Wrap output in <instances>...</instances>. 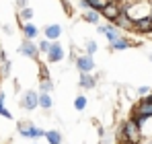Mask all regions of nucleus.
<instances>
[{
  "instance_id": "obj_34",
  "label": "nucleus",
  "mask_w": 152,
  "mask_h": 144,
  "mask_svg": "<svg viewBox=\"0 0 152 144\" xmlns=\"http://www.w3.org/2000/svg\"><path fill=\"white\" fill-rule=\"evenodd\" d=\"M146 144H152V140H146Z\"/></svg>"
},
{
  "instance_id": "obj_14",
  "label": "nucleus",
  "mask_w": 152,
  "mask_h": 144,
  "mask_svg": "<svg viewBox=\"0 0 152 144\" xmlns=\"http://www.w3.org/2000/svg\"><path fill=\"white\" fill-rule=\"evenodd\" d=\"M132 46H136V41L124 35V37H119L117 41H113V43H109V49H111V51H124V49L132 48Z\"/></svg>"
},
{
  "instance_id": "obj_30",
  "label": "nucleus",
  "mask_w": 152,
  "mask_h": 144,
  "mask_svg": "<svg viewBox=\"0 0 152 144\" xmlns=\"http://www.w3.org/2000/svg\"><path fill=\"white\" fill-rule=\"evenodd\" d=\"M39 76H41V78H50V72H48V68H45L43 64L39 66Z\"/></svg>"
},
{
  "instance_id": "obj_17",
  "label": "nucleus",
  "mask_w": 152,
  "mask_h": 144,
  "mask_svg": "<svg viewBox=\"0 0 152 144\" xmlns=\"http://www.w3.org/2000/svg\"><path fill=\"white\" fill-rule=\"evenodd\" d=\"M21 29H23L25 39H35V37H39V29H37V25H33V23H23V25H21Z\"/></svg>"
},
{
  "instance_id": "obj_10",
  "label": "nucleus",
  "mask_w": 152,
  "mask_h": 144,
  "mask_svg": "<svg viewBox=\"0 0 152 144\" xmlns=\"http://www.w3.org/2000/svg\"><path fill=\"white\" fill-rule=\"evenodd\" d=\"M97 76L95 74H91V72H80V76H78V87L80 89H84V91H91V89H95L97 87Z\"/></svg>"
},
{
  "instance_id": "obj_26",
  "label": "nucleus",
  "mask_w": 152,
  "mask_h": 144,
  "mask_svg": "<svg viewBox=\"0 0 152 144\" xmlns=\"http://www.w3.org/2000/svg\"><path fill=\"white\" fill-rule=\"evenodd\" d=\"M10 66H12V64H10L8 60L0 62V76H2V78H6V76L10 74Z\"/></svg>"
},
{
  "instance_id": "obj_5",
  "label": "nucleus",
  "mask_w": 152,
  "mask_h": 144,
  "mask_svg": "<svg viewBox=\"0 0 152 144\" xmlns=\"http://www.w3.org/2000/svg\"><path fill=\"white\" fill-rule=\"evenodd\" d=\"M19 54L25 56V58H31V60H39V46L33 41V39H23V43L19 46Z\"/></svg>"
},
{
  "instance_id": "obj_33",
  "label": "nucleus",
  "mask_w": 152,
  "mask_h": 144,
  "mask_svg": "<svg viewBox=\"0 0 152 144\" xmlns=\"http://www.w3.org/2000/svg\"><path fill=\"white\" fill-rule=\"evenodd\" d=\"M4 60H8V58H6V54H4V49H0V62H4Z\"/></svg>"
},
{
  "instance_id": "obj_20",
  "label": "nucleus",
  "mask_w": 152,
  "mask_h": 144,
  "mask_svg": "<svg viewBox=\"0 0 152 144\" xmlns=\"http://www.w3.org/2000/svg\"><path fill=\"white\" fill-rule=\"evenodd\" d=\"M39 107L50 111L53 107V99H51V93H39Z\"/></svg>"
},
{
  "instance_id": "obj_15",
  "label": "nucleus",
  "mask_w": 152,
  "mask_h": 144,
  "mask_svg": "<svg viewBox=\"0 0 152 144\" xmlns=\"http://www.w3.org/2000/svg\"><path fill=\"white\" fill-rule=\"evenodd\" d=\"M105 4H107V0H80V2H78V6H80L82 10L93 8V10H99V12L105 8Z\"/></svg>"
},
{
  "instance_id": "obj_39",
  "label": "nucleus",
  "mask_w": 152,
  "mask_h": 144,
  "mask_svg": "<svg viewBox=\"0 0 152 144\" xmlns=\"http://www.w3.org/2000/svg\"><path fill=\"white\" fill-rule=\"evenodd\" d=\"M33 144H37V142H33Z\"/></svg>"
},
{
  "instance_id": "obj_9",
  "label": "nucleus",
  "mask_w": 152,
  "mask_h": 144,
  "mask_svg": "<svg viewBox=\"0 0 152 144\" xmlns=\"http://www.w3.org/2000/svg\"><path fill=\"white\" fill-rule=\"evenodd\" d=\"M113 23L117 25V29H121L124 33H132V31H136V23L129 19V15H127V12H121Z\"/></svg>"
},
{
  "instance_id": "obj_19",
  "label": "nucleus",
  "mask_w": 152,
  "mask_h": 144,
  "mask_svg": "<svg viewBox=\"0 0 152 144\" xmlns=\"http://www.w3.org/2000/svg\"><path fill=\"white\" fill-rule=\"evenodd\" d=\"M140 130H142V136L144 140H152V118H146L142 123H138Z\"/></svg>"
},
{
  "instance_id": "obj_32",
  "label": "nucleus",
  "mask_w": 152,
  "mask_h": 144,
  "mask_svg": "<svg viewBox=\"0 0 152 144\" xmlns=\"http://www.w3.org/2000/svg\"><path fill=\"white\" fill-rule=\"evenodd\" d=\"M2 31H4V33H12V27H10V25H4Z\"/></svg>"
},
{
  "instance_id": "obj_12",
  "label": "nucleus",
  "mask_w": 152,
  "mask_h": 144,
  "mask_svg": "<svg viewBox=\"0 0 152 144\" xmlns=\"http://www.w3.org/2000/svg\"><path fill=\"white\" fill-rule=\"evenodd\" d=\"M62 25H58V23H51V25H48L45 29H43V37L45 39H50V41H58L60 39V35H62Z\"/></svg>"
},
{
  "instance_id": "obj_37",
  "label": "nucleus",
  "mask_w": 152,
  "mask_h": 144,
  "mask_svg": "<svg viewBox=\"0 0 152 144\" xmlns=\"http://www.w3.org/2000/svg\"><path fill=\"white\" fill-rule=\"evenodd\" d=\"M126 2H132V0H126Z\"/></svg>"
},
{
  "instance_id": "obj_23",
  "label": "nucleus",
  "mask_w": 152,
  "mask_h": 144,
  "mask_svg": "<svg viewBox=\"0 0 152 144\" xmlns=\"http://www.w3.org/2000/svg\"><path fill=\"white\" fill-rule=\"evenodd\" d=\"M86 105H88V99H86L84 95H78L74 99V109H76V111H84Z\"/></svg>"
},
{
  "instance_id": "obj_4",
  "label": "nucleus",
  "mask_w": 152,
  "mask_h": 144,
  "mask_svg": "<svg viewBox=\"0 0 152 144\" xmlns=\"http://www.w3.org/2000/svg\"><path fill=\"white\" fill-rule=\"evenodd\" d=\"M97 31L107 37V41L109 43H113V41H117L119 37H124L121 35V29H117V25L115 23H107V25H97Z\"/></svg>"
},
{
  "instance_id": "obj_3",
  "label": "nucleus",
  "mask_w": 152,
  "mask_h": 144,
  "mask_svg": "<svg viewBox=\"0 0 152 144\" xmlns=\"http://www.w3.org/2000/svg\"><path fill=\"white\" fill-rule=\"evenodd\" d=\"M101 15H103V19H107L109 23H113L121 15V0H107V4L101 10Z\"/></svg>"
},
{
  "instance_id": "obj_31",
  "label": "nucleus",
  "mask_w": 152,
  "mask_h": 144,
  "mask_svg": "<svg viewBox=\"0 0 152 144\" xmlns=\"http://www.w3.org/2000/svg\"><path fill=\"white\" fill-rule=\"evenodd\" d=\"M27 6H29V0H17V8H19V10H23Z\"/></svg>"
},
{
  "instance_id": "obj_25",
  "label": "nucleus",
  "mask_w": 152,
  "mask_h": 144,
  "mask_svg": "<svg viewBox=\"0 0 152 144\" xmlns=\"http://www.w3.org/2000/svg\"><path fill=\"white\" fill-rule=\"evenodd\" d=\"M0 115L6 118V120H12V113L4 107V93H2V91H0Z\"/></svg>"
},
{
  "instance_id": "obj_36",
  "label": "nucleus",
  "mask_w": 152,
  "mask_h": 144,
  "mask_svg": "<svg viewBox=\"0 0 152 144\" xmlns=\"http://www.w3.org/2000/svg\"><path fill=\"white\" fill-rule=\"evenodd\" d=\"M148 2H150V6H152V0H148Z\"/></svg>"
},
{
  "instance_id": "obj_29",
  "label": "nucleus",
  "mask_w": 152,
  "mask_h": 144,
  "mask_svg": "<svg viewBox=\"0 0 152 144\" xmlns=\"http://www.w3.org/2000/svg\"><path fill=\"white\" fill-rule=\"evenodd\" d=\"M60 2H62V8H64V12L70 17V15H72V4H70V0H60Z\"/></svg>"
},
{
  "instance_id": "obj_35",
  "label": "nucleus",
  "mask_w": 152,
  "mask_h": 144,
  "mask_svg": "<svg viewBox=\"0 0 152 144\" xmlns=\"http://www.w3.org/2000/svg\"><path fill=\"white\" fill-rule=\"evenodd\" d=\"M148 58H150V62H152V54H150V56H148Z\"/></svg>"
},
{
  "instance_id": "obj_38",
  "label": "nucleus",
  "mask_w": 152,
  "mask_h": 144,
  "mask_svg": "<svg viewBox=\"0 0 152 144\" xmlns=\"http://www.w3.org/2000/svg\"><path fill=\"white\" fill-rule=\"evenodd\" d=\"M150 19H152V12H150Z\"/></svg>"
},
{
  "instance_id": "obj_18",
  "label": "nucleus",
  "mask_w": 152,
  "mask_h": 144,
  "mask_svg": "<svg viewBox=\"0 0 152 144\" xmlns=\"http://www.w3.org/2000/svg\"><path fill=\"white\" fill-rule=\"evenodd\" d=\"M45 140L50 144H62L64 142V136H62L60 130H48V132H45Z\"/></svg>"
},
{
  "instance_id": "obj_13",
  "label": "nucleus",
  "mask_w": 152,
  "mask_h": 144,
  "mask_svg": "<svg viewBox=\"0 0 152 144\" xmlns=\"http://www.w3.org/2000/svg\"><path fill=\"white\" fill-rule=\"evenodd\" d=\"M101 12L99 10H93V8H86V10H82V21L84 23H88V25H101Z\"/></svg>"
},
{
  "instance_id": "obj_22",
  "label": "nucleus",
  "mask_w": 152,
  "mask_h": 144,
  "mask_svg": "<svg viewBox=\"0 0 152 144\" xmlns=\"http://www.w3.org/2000/svg\"><path fill=\"white\" fill-rule=\"evenodd\" d=\"M51 91H53L51 78H41L39 80V93H51Z\"/></svg>"
},
{
  "instance_id": "obj_11",
  "label": "nucleus",
  "mask_w": 152,
  "mask_h": 144,
  "mask_svg": "<svg viewBox=\"0 0 152 144\" xmlns=\"http://www.w3.org/2000/svg\"><path fill=\"white\" fill-rule=\"evenodd\" d=\"M64 60V48L60 41H51V48H50V54H48V62L50 64H58Z\"/></svg>"
},
{
  "instance_id": "obj_27",
  "label": "nucleus",
  "mask_w": 152,
  "mask_h": 144,
  "mask_svg": "<svg viewBox=\"0 0 152 144\" xmlns=\"http://www.w3.org/2000/svg\"><path fill=\"white\" fill-rule=\"evenodd\" d=\"M37 46H39V51H41V54L48 56V54H50V48H51V41H50V39H41Z\"/></svg>"
},
{
  "instance_id": "obj_2",
  "label": "nucleus",
  "mask_w": 152,
  "mask_h": 144,
  "mask_svg": "<svg viewBox=\"0 0 152 144\" xmlns=\"http://www.w3.org/2000/svg\"><path fill=\"white\" fill-rule=\"evenodd\" d=\"M45 132H48V130L35 126L33 121H19V134H21L23 138L37 140V138H41V136H45Z\"/></svg>"
},
{
  "instance_id": "obj_1",
  "label": "nucleus",
  "mask_w": 152,
  "mask_h": 144,
  "mask_svg": "<svg viewBox=\"0 0 152 144\" xmlns=\"http://www.w3.org/2000/svg\"><path fill=\"white\" fill-rule=\"evenodd\" d=\"M115 138H119V142H134V144H140L144 140L140 126L136 123V120H132V118L126 120V121H121V126H119Z\"/></svg>"
},
{
  "instance_id": "obj_21",
  "label": "nucleus",
  "mask_w": 152,
  "mask_h": 144,
  "mask_svg": "<svg viewBox=\"0 0 152 144\" xmlns=\"http://www.w3.org/2000/svg\"><path fill=\"white\" fill-rule=\"evenodd\" d=\"M97 51H99V46H97V41H95V39H84V54L95 56Z\"/></svg>"
},
{
  "instance_id": "obj_28",
  "label": "nucleus",
  "mask_w": 152,
  "mask_h": 144,
  "mask_svg": "<svg viewBox=\"0 0 152 144\" xmlns=\"http://www.w3.org/2000/svg\"><path fill=\"white\" fill-rule=\"evenodd\" d=\"M136 93H138L140 97H146V95H150V93H152V87L142 84V87H138V89H136Z\"/></svg>"
},
{
  "instance_id": "obj_8",
  "label": "nucleus",
  "mask_w": 152,
  "mask_h": 144,
  "mask_svg": "<svg viewBox=\"0 0 152 144\" xmlns=\"http://www.w3.org/2000/svg\"><path fill=\"white\" fill-rule=\"evenodd\" d=\"M76 70L78 72H93L95 70V58L91 56V54H80L78 58H76Z\"/></svg>"
},
{
  "instance_id": "obj_6",
  "label": "nucleus",
  "mask_w": 152,
  "mask_h": 144,
  "mask_svg": "<svg viewBox=\"0 0 152 144\" xmlns=\"http://www.w3.org/2000/svg\"><path fill=\"white\" fill-rule=\"evenodd\" d=\"M19 105H21L25 111L37 109V107H39V93H35V91H25L23 97H21V101H19Z\"/></svg>"
},
{
  "instance_id": "obj_16",
  "label": "nucleus",
  "mask_w": 152,
  "mask_h": 144,
  "mask_svg": "<svg viewBox=\"0 0 152 144\" xmlns=\"http://www.w3.org/2000/svg\"><path fill=\"white\" fill-rule=\"evenodd\" d=\"M136 33H142V35H150V33H152V19H150V17L136 21Z\"/></svg>"
},
{
  "instance_id": "obj_24",
  "label": "nucleus",
  "mask_w": 152,
  "mask_h": 144,
  "mask_svg": "<svg viewBox=\"0 0 152 144\" xmlns=\"http://www.w3.org/2000/svg\"><path fill=\"white\" fill-rule=\"evenodd\" d=\"M19 19L23 21V23H31V19H33V8H23V10H19Z\"/></svg>"
},
{
  "instance_id": "obj_7",
  "label": "nucleus",
  "mask_w": 152,
  "mask_h": 144,
  "mask_svg": "<svg viewBox=\"0 0 152 144\" xmlns=\"http://www.w3.org/2000/svg\"><path fill=\"white\" fill-rule=\"evenodd\" d=\"M132 118L136 120V118H152V103L150 101H146L144 97L134 105V109H132Z\"/></svg>"
}]
</instances>
